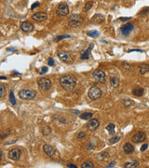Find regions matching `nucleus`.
<instances>
[{
	"label": "nucleus",
	"instance_id": "f257e3e1",
	"mask_svg": "<svg viewBox=\"0 0 149 168\" xmlns=\"http://www.w3.org/2000/svg\"><path fill=\"white\" fill-rule=\"evenodd\" d=\"M60 85L67 92H72L77 85V79L72 75H64L60 78Z\"/></svg>",
	"mask_w": 149,
	"mask_h": 168
},
{
	"label": "nucleus",
	"instance_id": "f03ea898",
	"mask_svg": "<svg viewBox=\"0 0 149 168\" xmlns=\"http://www.w3.org/2000/svg\"><path fill=\"white\" fill-rule=\"evenodd\" d=\"M37 84H38V88H39L40 92L42 93L49 92L52 87L51 80L50 78H40L37 80Z\"/></svg>",
	"mask_w": 149,
	"mask_h": 168
},
{
	"label": "nucleus",
	"instance_id": "7ed1b4c3",
	"mask_svg": "<svg viewBox=\"0 0 149 168\" xmlns=\"http://www.w3.org/2000/svg\"><path fill=\"white\" fill-rule=\"evenodd\" d=\"M18 95L22 100H33L36 96V92L35 90H32V89H22L19 92Z\"/></svg>",
	"mask_w": 149,
	"mask_h": 168
},
{
	"label": "nucleus",
	"instance_id": "20e7f679",
	"mask_svg": "<svg viewBox=\"0 0 149 168\" xmlns=\"http://www.w3.org/2000/svg\"><path fill=\"white\" fill-rule=\"evenodd\" d=\"M88 96L90 100L95 101L98 100L99 98H101L102 96V91L100 88H98L97 86H92L88 92Z\"/></svg>",
	"mask_w": 149,
	"mask_h": 168
},
{
	"label": "nucleus",
	"instance_id": "39448f33",
	"mask_svg": "<svg viewBox=\"0 0 149 168\" xmlns=\"http://www.w3.org/2000/svg\"><path fill=\"white\" fill-rule=\"evenodd\" d=\"M92 78L97 80V81H99L100 83H105V79H106V74H105V72L104 70H102V69H96V70H94L93 72H92Z\"/></svg>",
	"mask_w": 149,
	"mask_h": 168
},
{
	"label": "nucleus",
	"instance_id": "423d86ee",
	"mask_svg": "<svg viewBox=\"0 0 149 168\" xmlns=\"http://www.w3.org/2000/svg\"><path fill=\"white\" fill-rule=\"evenodd\" d=\"M56 14L60 17H65L69 14V7L65 3H60L56 9Z\"/></svg>",
	"mask_w": 149,
	"mask_h": 168
},
{
	"label": "nucleus",
	"instance_id": "0eeeda50",
	"mask_svg": "<svg viewBox=\"0 0 149 168\" xmlns=\"http://www.w3.org/2000/svg\"><path fill=\"white\" fill-rule=\"evenodd\" d=\"M83 22V19L81 18L80 15L78 14H74L69 18V21H68V25L70 27H77L82 24Z\"/></svg>",
	"mask_w": 149,
	"mask_h": 168
},
{
	"label": "nucleus",
	"instance_id": "6e6552de",
	"mask_svg": "<svg viewBox=\"0 0 149 168\" xmlns=\"http://www.w3.org/2000/svg\"><path fill=\"white\" fill-rule=\"evenodd\" d=\"M133 29H134V25L132 24L128 23V24H123L120 27V32H121V34H122L124 36H128L132 32Z\"/></svg>",
	"mask_w": 149,
	"mask_h": 168
},
{
	"label": "nucleus",
	"instance_id": "1a4fd4ad",
	"mask_svg": "<svg viewBox=\"0 0 149 168\" xmlns=\"http://www.w3.org/2000/svg\"><path fill=\"white\" fill-rule=\"evenodd\" d=\"M57 56H58V58L60 59L61 62H63L65 64H70V63H72V56H71L69 53H67V52L59 51L57 53Z\"/></svg>",
	"mask_w": 149,
	"mask_h": 168
},
{
	"label": "nucleus",
	"instance_id": "9d476101",
	"mask_svg": "<svg viewBox=\"0 0 149 168\" xmlns=\"http://www.w3.org/2000/svg\"><path fill=\"white\" fill-rule=\"evenodd\" d=\"M21 155H22V151L19 149H11L8 154L9 158L12 161H18L21 158Z\"/></svg>",
	"mask_w": 149,
	"mask_h": 168
},
{
	"label": "nucleus",
	"instance_id": "9b49d317",
	"mask_svg": "<svg viewBox=\"0 0 149 168\" xmlns=\"http://www.w3.org/2000/svg\"><path fill=\"white\" fill-rule=\"evenodd\" d=\"M146 138V135L144 132H138L132 137V141L134 143H142Z\"/></svg>",
	"mask_w": 149,
	"mask_h": 168
},
{
	"label": "nucleus",
	"instance_id": "f8f14e48",
	"mask_svg": "<svg viewBox=\"0 0 149 168\" xmlns=\"http://www.w3.org/2000/svg\"><path fill=\"white\" fill-rule=\"evenodd\" d=\"M48 18V15L47 13L45 12H42V11H39V12H35L32 15V19L35 21V22H44L47 20Z\"/></svg>",
	"mask_w": 149,
	"mask_h": 168
},
{
	"label": "nucleus",
	"instance_id": "ddd939ff",
	"mask_svg": "<svg viewBox=\"0 0 149 168\" xmlns=\"http://www.w3.org/2000/svg\"><path fill=\"white\" fill-rule=\"evenodd\" d=\"M99 125H100L99 120H97V119H91V120H89V121L87 123V128H88V130H90V131H94V130H96L97 128L99 127Z\"/></svg>",
	"mask_w": 149,
	"mask_h": 168
},
{
	"label": "nucleus",
	"instance_id": "4468645a",
	"mask_svg": "<svg viewBox=\"0 0 149 168\" xmlns=\"http://www.w3.org/2000/svg\"><path fill=\"white\" fill-rule=\"evenodd\" d=\"M34 25L32 24L31 23H29V22H23L22 25H21V29L24 32V33H30V32H32L33 30H34Z\"/></svg>",
	"mask_w": 149,
	"mask_h": 168
},
{
	"label": "nucleus",
	"instance_id": "2eb2a0df",
	"mask_svg": "<svg viewBox=\"0 0 149 168\" xmlns=\"http://www.w3.org/2000/svg\"><path fill=\"white\" fill-rule=\"evenodd\" d=\"M91 22L93 24H101L105 22V16L103 14H95L94 16L91 18Z\"/></svg>",
	"mask_w": 149,
	"mask_h": 168
},
{
	"label": "nucleus",
	"instance_id": "dca6fc26",
	"mask_svg": "<svg viewBox=\"0 0 149 168\" xmlns=\"http://www.w3.org/2000/svg\"><path fill=\"white\" fill-rule=\"evenodd\" d=\"M43 151H44L47 155L52 156L53 154L55 153V149L53 148L52 146H50V145H44L43 146Z\"/></svg>",
	"mask_w": 149,
	"mask_h": 168
},
{
	"label": "nucleus",
	"instance_id": "f3484780",
	"mask_svg": "<svg viewBox=\"0 0 149 168\" xmlns=\"http://www.w3.org/2000/svg\"><path fill=\"white\" fill-rule=\"evenodd\" d=\"M123 150H124V152L126 154H132L134 151V147L132 146L131 143H126L124 145V147H123Z\"/></svg>",
	"mask_w": 149,
	"mask_h": 168
},
{
	"label": "nucleus",
	"instance_id": "a211bd4d",
	"mask_svg": "<svg viewBox=\"0 0 149 168\" xmlns=\"http://www.w3.org/2000/svg\"><path fill=\"white\" fill-rule=\"evenodd\" d=\"M139 72L141 75H145L147 72H149V66L146 64H143L139 66Z\"/></svg>",
	"mask_w": 149,
	"mask_h": 168
},
{
	"label": "nucleus",
	"instance_id": "6ab92c4d",
	"mask_svg": "<svg viewBox=\"0 0 149 168\" xmlns=\"http://www.w3.org/2000/svg\"><path fill=\"white\" fill-rule=\"evenodd\" d=\"M144 93V90L143 89V88H139V87H137V88H134L133 90H132V94L134 95V96H142L143 94Z\"/></svg>",
	"mask_w": 149,
	"mask_h": 168
},
{
	"label": "nucleus",
	"instance_id": "aec40b11",
	"mask_svg": "<svg viewBox=\"0 0 149 168\" xmlns=\"http://www.w3.org/2000/svg\"><path fill=\"white\" fill-rule=\"evenodd\" d=\"M92 48H93V45L91 44L90 47L87 49V50L82 51V52H81V59H88V57H89V53H90V51L92 50Z\"/></svg>",
	"mask_w": 149,
	"mask_h": 168
},
{
	"label": "nucleus",
	"instance_id": "412c9836",
	"mask_svg": "<svg viewBox=\"0 0 149 168\" xmlns=\"http://www.w3.org/2000/svg\"><path fill=\"white\" fill-rule=\"evenodd\" d=\"M139 166V162L138 161H132V162H128L124 164V167L128 168H134Z\"/></svg>",
	"mask_w": 149,
	"mask_h": 168
},
{
	"label": "nucleus",
	"instance_id": "4be33fe9",
	"mask_svg": "<svg viewBox=\"0 0 149 168\" xmlns=\"http://www.w3.org/2000/svg\"><path fill=\"white\" fill-rule=\"evenodd\" d=\"M110 84H111L112 87L116 88V87L119 85V79H118L117 78H116V77H112V78H110Z\"/></svg>",
	"mask_w": 149,
	"mask_h": 168
},
{
	"label": "nucleus",
	"instance_id": "5701e85b",
	"mask_svg": "<svg viewBox=\"0 0 149 168\" xmlns=\"http://www.w3.org/2000/svg\"><path fill=\"white\" fill-rule=\"evenodd\" d=\"M82 167L83 168H93L94 167V163H93V162H91V161H85L83 163H82Z\"/></svg>",
	"mask_w": 149,
	"mask_h": 168
},
{
	"label": "nucleus",
	"instance_id": "b1692460",
	"mask_svg": "<svg viewBox=\"0 0 149 168\" xmlns=\"http://www.w3.org/2000/svg\"><path fill=\"white\" fill-rule=\"evenodd\" d=\"M92 116H93V113L92 112H85V113H82L80 115V118L82 120H89Z\"/></svg>",
	"mask_w": 149,
	"mask_h": 168
},
{
	"label": "nucleus",
	"instance_id": "393cba45",
	"mask_svg": "<svg viewBox=\"0 0 149 168\" xmlns=\"http://www.w3.org/2000/svg\"><path fill=\"white\" fill-rule=\"evenodd\" d=\"M41 133L44 134V135H49V134L51 133V130L48 126H43V127H41Z\"/></svg>",
	"mask_w": 149,
	"mask_h": 168
},
{
	"label": "nucleus",
	"instance_id": "a878e982",
	"mask_svg": "<svg viewBox=\"0 0 149 168\" xmlns=\"http://www.w3.org/2000/svg\"><path fill=\"white\" fill-rule=\"evenodd\" d=\"M120 140V137L118 136V135H113L109 140H108V142L110 143V144H115V143L118 142Z\"/></svg>",
	"mask_w": 149,
	"mask_h": 168
},
{
	"label": "nucleus",
	"instance_id": "bb28decb",
	"mask_svg": "<svg viewBox=\"0 0 149 168\" xmlns=\"http://www.w3.org/2000/svg\"><path fill=\"white\" fill-rule=\"evenodd\" d=\"M106 130L109 132V134H115V125L113 124V123L108 124L107 127H106Z\"/></svg>",
	"mask_w": 149,
	"mask_h": 168
},
{
	"label": "nucleus",
	"instance_id": "cd10ccee",
	"mask_svg": "<svg viewBox=\"0 0 149 168\" xmlns=\"http://www.w3.org/2000/svg\"><path fill=\"white\" fill-rule=\"evenodd\" d=\"M92 5H93V3H92L91 1H88V2H87V3L85 4V6H84V8H83V10H84L85 12L88 11L90 8H92Z\"/></svg>",
	"mask_w": 149,
	"mask_h": 168
},
{
	"label": "nucleus",
	"instance_id": "c85d7f7f",
	"mask_svg": "<svg viewBox=\"0 0 149 168\" xmlns=\"http://www.w3.org/2000/svg\"><path fill=\"white\" fill-rule=\"evenodd\" d=\"M9 101H10V103H11L12 105H16V99H15L14 93H13L12 91L9 92Z\"/></svg>",
	"mask_w": 149,
	"mask_h": 168
},
{
	"label": "nucleus",
	"instance_id": "c756f323",
	"mask_svg": "<svg viewBox=\"0 0 149 168\" xmlns=\"http://www.w3.org/2000/svg\"><path fill=\"white\" fill-rule=\"evenodd\" d=\"M68 37H70L69 35H62V36H57V37L54 39V41H60V40H61V39L68 38Z\"/></svg>",
	"mask_w": 149,
	"mask_h": 168
},
{
	"label": "nucleus",
	"instance_id": "7c9ffc66",
	"mask_svg": "<svg viewBox=\"0 0 149 168\" xmlns=\"http://www.w3.org/2000/svg\"><path fill=\"white\" fill-rule=\"evenodd\" d=\"M148 13H149V7H146V8H143L141 10L139 15H140V16H142V15H146V14H148Z\"/></svg>",
	"mask_w": 149,
	"mask_h": 168
},
{
	"label": "nucleus",
	"instance_id": "2f4dec72",
	"mask_svg": "<svg viewBox=\"0 0 149 168\" xmlns=\"http://www.w3.org/2000/svg\"><path fill=\"white\" fill-rule=\"evenodd\" d=\"M88 36H90V37H97L99 36V33L97 31H90V32L88 33Z\"/></svg>",
	"mask_w": 149,
	"mask_h": 168
},
{
	"label": "nucleus",
	"instance_id": "473e14b6",
	"mask_svg": "<svg viewBox=\"0 0 149 168\" xmlns=\"http://www.w3.org/2000/svg\"><path fill=\"white\" fill-rule=\"evenodd\" d=\"M0 92H1L0 96H1V97H4L5 92H6V87H5L4 85H1V86H0Z\"/></svg>",
	"mask_w": 149,
	"mask_h": 168
},
{
	"label": "nucleus",
	"instance_id": "72a5a7b5",
	"mask_svg": "<svg viewBox=\"0 0 149 168\" xmlns=\"http://www.w3.org/2000/svg\"><path fill=\"white\" fill-rule=\"evenodd\" d=\"M123 104H124L125 107H131L132 105H133V102L131 100H125L123 102Z\"/></svg>",
	"mask_w": 149,
	"mask_h": 168
},
{
	"label": "nucleus",
	"instance_id": "f704fd0d",
	"mask_svg": "<svg viewBox=\"0 0 149 168\" xmlns=\"http://www.w3.org/2000/svg\"><path fill=\"white\" fill-rule=\"evenodd\" d=\"M77 136L78 139H82V138H84L86 136V133L85 132H79Z\"/></svg>",
	"mask_w": 149,
	"mask_h": 168
},
{
	"label": "nucleus",
	"instance_id": "c9c22d12",
	"mask_svg": "<svg viewBox=\"0 0 149 168\" xmlns=\"http://www.w3.org/2000/svg\"><path fill=\"white\" fill-rule=\"evenodd\" d=\"M148 148V145L147 144H143V145H142V147H141V149H140V150L143 152V151H144L146 149Z\"/></svg>",
	"mask_w": 149,
	"mask_h": 168
},
{
	"label": "nucleus",
	"instance_id": "e433bc0d",
	"mask_svg": "<svg viewBox=\"0 0 149 168\" xmlns=\"http://www.w3.org/2000/svg\"><path fill=\"white\" fill-rule=\"evenodd\" d=\"M47 72H48V67L47 66L42 67V70H41V72H40V75H44L45 73H47Z\"/></svg>",
	"mask_w": 149,
	"mask_h": 168
},
{
	"label": "nucleus",
	"instance_id": "4c0bfd02",
	"mask_svg": "<svg viewBox=\"0 0 149 168\" xmlns=\"http://www.w3.org/2000/svg\"><path fill=\"white\" fill-rule=\"evenodd\" d=\"M132 18L131 17H124V18H119V21H121V22H127V21H129V20H131Z\"/></svg>",
	"mask_w": 149,
	"mask_h": 168
},
{
	"label": "nucleus",
	"instance_id": "58836bf2",
	"mask_svg": "<svg viewBox=\"0 0 149 168\" xmlns=\"http://www.w3.org/2000/svg\"><path fill=\"white\" fill-rule=\"evenodd\" d=\"M101 156H103V159H107V158H109V154H108L107 152H103V153L101 154Z\"/></svg>",
	"mask_w": 149,
	"mask_h": 168
},
{
	"label": "nucleus",
	"instance_id": "ea45409f",
	"mask_svg": "<svg viewBox=\"0 0 149 168\" xmlns=\"http://www.w3.org/2000/svg\"><path fill=\"white\" fill-rule=\"evenodd\" d=\"M38 6H39V3H38V2H35V3L31 6V9L33 10V9H35V8H36V7H38Z\"/></svg>",
	"mask_w": 149,
	"mask_h": 168
},
{
	"label": "nucleus",
	"instance_id": "a19ab883",
	"mask_svg": "<svg viewBox=\"0 0 149 168\" xmlns=\"http://www.w3.org/2000/svg\"><path fill=\"white\" fill-rule=\"evenodd\" d=\"M48 63H49V66H54V60H53L52 58H50V59H49Z\"/></svg>",
	"mask_w": 149,
	"mask_h": 168
},
{
	"label": "nucleus",
	"instance_id": "79ce46f5",
	"mask_svg": "<svg viewBox=\"0 0 149 168\" xmlns=\"http://www.w3.org/2000/svg\"><path fill=\"white\" fill-rule=\"evenodd\" d=\"M9 133H10V131H9V132H6V133H4V134H2V135H1V139H4L6 136H8Z\"/></svg>",
	"mask_w": 149,
	"mask_h": 168
},
{
	"label": "nucleus",
	"instance_id": "37998d69",
	"mask_svg": "<svg viewBox=\"0 0 149 168\" xmlns=\"http://www.w3.org/2000/svg\"><path fill=\"white\" fill-rule=\"evenodd\" d=\"M132 51H139V52H143V50H139V49H133V50H130L128 52H132Z\"/></svg>",
	"mask_w": 149,
	"mask_h": 168
},
{
	"label": "nucleus",
	"instance_id": "c03bdc74",
	"mask_svg": "<svg viewBox=\"0 0 149 168\" xmlns=\"http://www.w3.org/2000/svg\"><path fill=\"white\" fill-rule=\"evenodd\" d=\"M123 66H124V68H125V69H130V65H129V64H126V63H124V64H123Z\"/></svg>",
	"mask_w": 149,
	"mask_h": 168
},
{
	"label": "nucleus",
	"instance_id": "a18cd8bd",
	"mask_svg": "<svg viewBox=\"0 0 149 168\" xmlns=\"http://www.w3.org/2000/svg\"><path fill=\"white\" fill-rule=\"evenodd\" d=\"M67 167L76 168V167H77V165H75V164H73V163H70V164H67Z\"/></svg>",
	"mask_w": 149,
	"mask_h": 168
},
{
	"label": "nucleus",
	"instance_id": "49530a36",
	"mask_svg": "<svg viewBox=\"0 0 149 168\" xmlns=\"http://www.w3.org/2000/svg\"><path fill=\"white\" fill-rule=\"evenodd\" d=\"M87 149H89V150H91V149H93V146H92V145H91V144H88V145H87Z\"/></svg>",
	"mask_w": 149,
	"mask_h": 168
},
{
	"label": "nucleus",
	"instance_id": "de8ad7c7",
	"mask_svg": "<svg viewBox=\"0 0 149 168\" xmlns=\"http://www.w3.org/2000/svg\"><path fill=\"white\" fill-rule=\"evenodd\" d=\"M115 163H116V162H111V163H109V164H108V165H107L106 167H111V166H114V165H115Z\"/></svg>",
	"mask_w": 149,
	"mask_h": 168
},
{
	"label": "nucleus",
	"instance_id": "09e8293b",
	"mask_svg": "<svg viewBox=\"0 0 149 168\" xmlns=\"http://www.w3.org/2000/svg\"><path fill=\"white\" fill-rule=\"evenodd\" d=\"M8 50H16V49H12V48H9V49H8Z\"/></svg>",
	"mask_w": 149,
	"mask_h": 168
},
{
	"label": "nucleus",
	"instance_id": "8fccbe9b",
	"mask_svg": "<svg viewBox=\"0 0 149 168\" xmlns=\"http://www.w3.org/2000/svg\"><path fill=\"white\" fill-rule=\"evenodd\" d=\"M1 78V79H2V80H3V79H7V78H5V77H1V78Z\"/></svg>",
	"mask_w": 149,
	"mask_h": 168
}]
</instances>
